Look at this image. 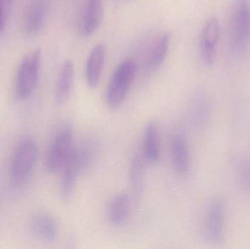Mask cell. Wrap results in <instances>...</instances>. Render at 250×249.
Instances as JSON below:
<instances>
[{
	"label": "cell",
	"instance_id": "cell-1",
	"mask_svg": "<svg viewBox=\"0 0 250 249\" xmlns=\"http://www.w3.org/2000/svg\"><path fill=\"white\" fill-rule=\"evenodd\" d=\"M138 66L132 59L125 60L113 73L105 93L107 106L113 111L118 109L125 102L135 80Z\"/></svg>",
	"mask_w": 250,
	"mask_h": 249
},
{
	"label": "cell",
	"instance_id": "cell-2",
	"mask_svg": "<svg viewBox=\"0 0 250 249\" xmlns=\"http://www.w3.org/2000/svg\"><path fill=\"white\" fill-rule=\"evenodd\" d=\"M229 39L236 54L245 52L250 45V4L248 0H236L230 16Z\"/></svg>",
	"mask_w": 250,
	"mask_h": 249
},
{
	"label": "cell",
	"instance_id": "cell-3",
	"mask_svg": "<svg viewBox=\"0 0 250 249\" xmlns=\"http://www.w3.org/2000/svg\"><path fill=\"white\" fill-rule=\"evenodd\" d=\"M38 155L36 140L27 136L18 145L10 165V178L14 184H21L26 181L33 169Z\"/></svg>",
	"mask_w": 250,
	"mask_h": 249
},
{
	"label": "cell",
	"instance_id": "cell-4",
	"mask_svg": "<svg viewBox=\"0 0 250 249\" xmlns=\"http://www.w3.org/2000/svg\"><path fill=\"white\" fill-rule=\"evenodd\" d=\"M73 149V129L71 124L60 126L50 145L45 159V167L49 172L61 171Z\"/></svg>",
	"mask_w": 250,
	"mask_h": 249
},
{
	"label": "cell",
	"instance_id": "cell-5",
	"mask_svg": "<svg viewBox=\"0 0 250 249\" xmlns=\"http://www.w3.org/2000/svg\"><path fill=\"white\" fill-rule=\"evenodd\" d=\"M41 62L40 50L34 51L22 60L16 78V95L19 100H26L33 93L39 78Z\"/></svg>",
	"mask_w": 250,
	"mask_h": 249
},
{
	"label": "cell",
	"instance_id": "cell-6",
	"mask_svg": "<svg viewBox=\"0 0 250 249\" xmlns=\"http://www.w3.org/2000/svg\"><path fill=\"white\" fill-rule=\"evenodd\" d=\"M226 204L222 199H214L208 206L206 214L204 230L211 242L220 243L225 234Z\"/></svg>",
	"mask_w": 250,
	"mask_h": 249
},
{
	"label": "cell",
	"instance_id": "cell-7",
	"mask_svg": "<svg viewBox=\"0 0 250 249\" xmlns=\"http://www.w3.org/2000/svg\"><path fill=\"white\" fill-rule=\"evenodd\" d=\"M61 171L62 175L60 183V195L64 201L67 202L73 195L79 175L84 172L75 149Z\"/></svg>",
	"mask_w": 250,
	"mask_h": 249
},
{
	"label": "cell",
	"instance_id": "cell-8",
	"mask_svg": "<svg viewBox=\"0 0 250 249\" xmlns=\"http://www.w3.org/2000/svg\"><path fill=\"white\" fill-rule=\"evenodd\" d=\"M220 22L216 18L208 20L201 34V52L203 61L207 65L211 66L216 59V46L220 38Z\"/></svg>",
	"mask_w": 250,
	"mask_h": 249
},
{
	"label": "cell",
	"instance_id": "cell-9",
	"mask_svg": "<svg viewBox=\"0 0 250 249\" xmlns=\"http://www.w3.org/2000/svg\"><path fill=\"white\" fill-rule=\"evenodd\" d=\"M170 156L176 173L188 175L191 170V156L188 142L182 134L173 136L170 141Z\"/></svg>",
	"mask_w": 250,
	"mask_h": 249
},
{
	"label": "cell",
	"instance_id": "cell-10",
	"mask_svg": "<svg viewBox=\"0 0 250 249\" xmlns=\"http://www.w3.org/2000/svg\"><path fill=\"white\" fill-rule=\"evenodd\" d=\"M105 55V47L102 44L96 45L89 54L86 63V77L88 86L91 89H95L99 83Z\"/></svg>",
	"mask_w": 250,
	"mask_h": 249
},
{
	"label": "cell",
	"instance_id": "cell-11",
	"mask_svg": "<svg viewBox=\"0 0 250 249\" xmlns=\"http://www.w3.org/2000/svg\"><path fill=\"white\" fill-rule=\"evenodd\" d=\"M104 16L103 0H89L82 23V32L84 36H92L99 29Z\"/></svg>",
	"mask_w": 250,
	"mask_h": 249
},
{
	"label": "cell",
	"instance_id": "cell-12",
	"mask_svg": "<svg viewBox=\"0 0 250 249\" xmlns=\"http://www.w3.org/2000/svg\"><path fill=\"white\" fill-rule=\"evenodd\" d=\"M146 160L143 153H137L129 165L128 181L132 195L141 197L145 184Z\"/></svg>",
	"mask_w": 250,
	"mask_h": 249
},
{
	"label": "cell",
	"instance_id": "cell-13",
	"mask_svg": "<svg viewBox=\"0 0 250 249\" xmlns=\"http://www.w3.org/2000/svg\"><path fill=\"white\" fill-rule=\"evenodd\" d=\"M190 115L192 124L198 130H202L208 125L212 115V105L207 95L198 94L195 96Z\"/></svg>",
	"mask_w": 250,
	"mask_h": 249
},
{
	"label": "cell",
	"instance_id": "cell-14",
	"mask_svg": "<svg viewBox=\"0 0 250 249\" xmlns=\"http://www.w3.org/2000/svg\"><path fill=\"white\" fill-rule=\"evenodd\" d=\"M31 231L38 238L44 241H52L58 235V225L51 215L41 213L32 219Z\"/></svg>",
	"mask_w": 250,
	"mask_h": 249
},
{
	"label": "cell",
	"instance_id": "cell-15",
	"mask_svg": "<svg viewBox=\"0 0 250 249\" xmlns=\"http://www.w3.org/2000/svg\"><path fill=\"white\" fill-rule=\"evenodd\" d=\"M74 80V65L70 60L63 64L56 86L55 99L59 105H64L70 98Z\"/></svg>",
	"mask_w": 250,
	"mask_h": 249
},
{
	"label": "cell",
	"instance_id": "cell-16",
	"mask_svg": "<svg viewBox=\"0 0 250 249\" xmlns=\"http://www.w3.org/2000/svg\"><path fill=\"white\" fill-rule=\"evenodd\" d=\"M146 162L155 164L160 157L158 129L154 122H148L144 127V153Z\"/></svg>",
	"mask_w": 250,
	"mask_h": 249
},
{
	"label": "cell",
	"instance_id": "cell-17",
	"mask_svg": "<svg viewBox=\"0 0 250 249\" xmlns=\"http://www.w3.org/2000/svg\"><path fill=\"white\" fill-rule=\"evenodd\" d=\"M131 203L130 196L126 194H119L113 198L108 211L110 222L113 225L120 227L125 225L130 213Z\"/></svg>",
	"mask_w": 250,
	"mask_h": 249
},
{
	"label": "cell",
	"instance_id": "cell-18",
	"mask_svg": "<svg viewBox=\"0 0 250 249\" xmlns=\"http://www.w3.org/2000/svg\"><path fill=\"white\" fill-rule=\"evenodd\" d=\"M170 44V35L166 32L156 44L148 61V69L151 71L157 70L164 63Z\"/></svg>",
	"mask_w": 250,
	"mask_h": 249
},
{
	"label": "cell",
	"instance_id": "cell-19",
	"mask_svg": "<svg viewBox=\"0 0 250 249\" xmlns=\"http://www.w3.org/2000/svg\"><path fill=\"white\" fill-rule=\"evenodd\" d=\"M237 173L244 190L250 194V159H243L239 162Z\"/></svg>",
	"mask_w": 250,
	"mask_h": 249
},
{
	"label": "cell",
	"instance_id": "cell-20",
	"mask_svg": "<svg viewBox=\"0 0 250 249\" xmlns=\"http://www.w3.org/2000/svg\"><path fill=\"white\" fill-rule=\"evenodd\" d=\"M13 1V0H0V10L5 19H7L10 13Z\"/></svg>",
	"mask_w": 250,
	"mask_h": 249
},
{
	"label": "cell",
	"instance_id": "cell-21",
	"mask_svg": "<svg viewBox=\"0 0 250 249\" xmlns=\"http://www.w3.org/2000/svg\"><path fill=\"white\" fill-rule=\"evenodd\" d=\"M5 21V18L4 17L2 13H1V10H0V32H1V29H3V26H4Z\"/></svg>",
	"mask_w": 250,
	"mask_h": 249
}]
</instances>
